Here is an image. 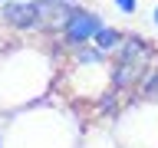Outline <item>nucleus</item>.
Masks as SVG:
<instances>
[{
  "label": "nucleus",
  "instance_id": "0eeeda50",
  "mask_svg": "<svg viewBox=\"0 0 158 148\" xmlns=\"http://www.w3.org/2000/svg\"><path fill=\"white\" fill-rule=\"evenodd\" d=\"M79 148H122L112 135V128L102 125V122H86L82 128V138H79Z\"/></svg>",
  "mask_w": 158,
  "mask_h": 148
},
{
  "label": "nucleus",
  "instance_id": "423d86ee",
  "mask_svg": "<svg viewBox=\"0 0 158 148\" xmlns=\"http://www.w3.org/2000/svg\"><path fill=\"white\" fill-rule=\"evenodd\" d=\"M106 27V17L99 13V10L92 7H82V3H76V7L66 13V20H63V27L53 33V39H56L59 53H76V49L89 46L92 39H96V33Z\"/></svg>",
  "mask_w": 158,
  "mask_h": 148
},
{
  "label": "nucleus",
  "instance_id": "7ed1b4c3",
  "mask_svg": "<svg viewBox=\"0 0 158 148\" xmlns=\"http://www.w3.org/2000/svg\"><path fill=\"white\" fill-rule=\"evenodd\" d=\"M109 89H112V59L89 43V46L76 49L63 59V69H59L53 92L63 102L79 109V105H92Z\"/></svg>",
  "mask_w": 158,
  "mask_h": 148
},
{
  "label": "nucleus",
  "instance_id": "f257e3e1",
  "mask_svg": "<svg viewBox=\"0 0 158 148\" xmlns=\"http://www.w3.org/2000/svg\"><path fill=\"white\" fill-rule=\"evenodd\" d=\"M66 53L46 39H13L0 49V118L53 96Z\"/></svg>",
  "mask_w": 158,
  "mask_h": 148
},
{
  "label": "nucleus",
  "instance_id": "f8f14e48",
  "mask_svg": "<svg viewBox=\"0 0 158 148\" xmlns=\"http://www.w3.org/2000/svg\"><path fill=\"white\" fill-rule=\"evenodd\" d=\"M0 148H7V138H3V128H0Z\"/></svg>",
  "mask_w": 158,
  "mask_h": 148
},
{
  "label": "nucleus",
  "instance_id": "6e6552de",
  "mask_svg": "<svg viewBox=\"0 0 158 148\" xmlns=\"http://www.w3.org/2000/svg\"><path fill=\"white\" fill-rule=\"evenodd\" d=\"M125 36H128V33H122L118 27H112V23H106V27H102V30L96 33V39H92V46H96L99 53H106V56L112 59V56L118 53V46L125 43Z\"/></svg>",
  "mask_w": 158,
  "mask_h": 148
},
{
  "label": "nucleus",
  "instance_id": "39448f33",
  "mask_svg": "<svg viewBox=\"0 0 158 148\" xmlns=\"http://www.w3.org/2000/svg\"><path fill=\"white\" fill-rule=\"evenodd\" d=\"M155 63H158V49L145 36H125V43L112 56V89H118L125 99H132L138 82L145 79V72Z\"/></svg>",
  "mask_w": 158,
  "mask_h": 148
},
{
  "label": "nucleus",
  "instance_id": "ddd939ff",
  "mask_svg": "<svg viewBox=\"0 0 158 148\" xmlns=\"http://www.w3.org/2000/svg\"><path fill=\"white\" fill-rule=\"evenodd\" d=\"M0 3H3V0H0Z\"/></svg>",
  "mask_w": 158,
  "mask_h": 148
},
{
  "label": "nucleus",
  "instance_id": "20e7f679",
  "mask_svg": "<svg viewBox=\"0 0 158 148\" xmlns=\"http://www.w3.org/2000/svg\"><path fill=\"white\" fill-rule=\"evenodd\" d=\"M109 128L122 148H158V102L138 96L125 99Z\"/></svg>",
  "mask_w": 158,
  "mask_h": 148
},
{
  "label": "nucleus",
  "instance_id": "1a4fd4ad",
  "mask_svg": "<svg viewBox=\"0 0 158 148\" xmlns=\"http://www.w3.org/2000/svg\"><path fill=\"white\" fill-rule=\"evenodd\" d=\"M135 96H138V99H152V102H158V63L145 72V79H142L138 89H135Z\"/></svg>",
  "mask_w": 158,
  "mask_h": 148
},
{
  "label": "nucleus",
  "instance_id": "f03ea898",
  "mask_svg": "<svg viewBox=\"0 0 158 148\" xmlns=\"http://www.w3.org/2000/svg\"><path fill=\"white\" fill-rule=\"evenodd\" d=\"M89 118L53 92L36 105H27L3 118L7 148H79Z\"/></svg>",
  "mask_w": 158,
  "mask_h": 148
},
{
  "label": "nucleus",
  "instance_id": "9d476101",
  "mask_svg": "<svg viewBox=\"0 0 158 148\" xmlns=\"http://www.w3.org/2000/svg\"><path fill=\"white\" fill-rule=\"evenodd\" d=\"M112 3H115V10L122 13V17H128V20L135 17L138 7H142V0H112Z\"/></svg>",
  "mask_w": 158,
  "mask_h": 148
},
{
  "label": "nucleus",
  "instance_id": "9b49d317",
  "mask_svg": "<svg viewBox=\"0 0 158 148\" xmlns=\"http://www.w3.org/2000/svg\"><path fill=\"white\" fill-rule=\"evenodd\" d=\"M152 27L158 30V3H155V7H152Z\"/></svg>",
  "mask_w": 158,
  "mask_h": 148
}]
</instances>
